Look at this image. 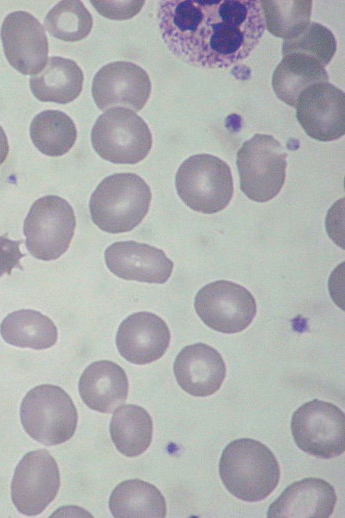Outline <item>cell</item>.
<instances>
[{
    "instance_id": "obj_1",
    "label": "cell",
    "mask_w": 345,
    "mask_h": 518,
    "mask_svg": "<svg viewBox=\"0 0 345 518\" xmlns=\"http://www.w3.org/2000/svg\"><path fill=\"white\" fill-rule=\"evenodd\" d=\"M162 39L179 60L201 68H228L247 58L265 22L258 0L161 1Z\"/></svg>"
},
{
    "instance_id": "obj_2",
    "label": "cell",
    "mask_w": 345,
    "mask_h": 518,
    "mask_svg": "<svg viewBox=\"0 0 345 518\" xmlns=\"http://www.w3.org/2000/svg\"><path fill=\"white\" fill-rule=\"evenodd\" d=\"M219 475L233 496L246 502H258L277 487L280 467L266 445L242 438L225 447L219 462Z\"/></svg>"
},
{
    "instance_id": "obj_3",
    "label": "cell",
    "mask_w": 345,
    "mask_h": 518,
    "mask_svg": "<svg viewBox=\"0 0 345 518\" xmlns=\"http://www.w3.org/2000/svg\"><path fill=\"white\" fill-rule=\"evenodd\" d=\"M151 198L150 187L139 175H110L98 184L91 195V219L97 227L108 233L131 231L148 213Z\"/></svg>"
},
{
    "instance_id": "obj_4",
    "label": "cell",
    "mask_w": 345,
    "mask_h": 518,
    "mask_svg": "<svg viewBox=\"0 0 345 518\" xmlns=\"http://www.w3.org/2000/svg\"><path fill=\"white\" fill-rule=\"evenodd\" d=\"M180 199L192 210L213 214L222 211L233 196V178L229 165L211 154L187 158L175 176Z\"/></svg>"
},
{
    "instance_id": "obj_5",
    "label": "cell",
    "mask_w": 345,
    "mask_h": 518,
    "mask_svg": "<svg viewBox=\"0 0 345 518\" xmlns=\"http://www.w3.org/2000/svg\"><path fill=\"white\" fill-rule=\"evenodd\" d=\"M20 420L34 440L53 446L68 441L77 427V410L70 396L56 385L31 389L20 406Z\"/></svg>"
},
{
    "instance_id": "obj_6",
    "label": "cell",
    "mask_w": 345,
    "mask_h": 518,
    "mask_svg": "<svg viewBox=\"0 0 345 518\" xmlns=\"http://www.w3.org/2000/svg\"><path fill=\"white\" fill-rule=\"evenodd\" d=\"M287 152L272 135L255 134L237 152L242 192L255 202L276 197L286 177Z\"/></svg>"
},
{
    "instance_id": "obj_7",
    "label": "cell",
    "mask_w": 345,
    "mask_h": 518,
    "mask_svg": "<svg viewBox=\"0 0 345 518\" xmlns=\"http://www.w3.org/2000/svg\"><path fill=\"white\" fill-rule=\"evenodd\" d=\"M96 153L111 163L136 164L152 147V134L146 122L134 111L110 108L100 115L91 131Z\"/></svg>"
},
{
    "instance_id": "obj_8",
    "label": "cell",
    "mask_w": 345,
    "mask_h": 518,
    "mask_svg": "<svg viewBox=\"0 0 345 518\" xmlns=\"http://www.w3.org/2000/svg\"><path fill=\"white\" fill-rule=\"evenodd\" d=\"M76 218L72 206L63 198L47 195L31 206L23 225L29 253L43 261L58 259L73 238Z\"/></svg>"
},
{
    "instance_id": "obj_9",
    "label": "cell",
    "mask_w": 345,
    "mask_h": 518,
    "mask_svg": "<svg viewBox=\"0 0 345 518\" xmlns=\"http://www.w3.org/2000/svg\"><path fill=\"white\" fill-rule=\"evenodd\" d=\"M296 445L321 459L338 457L345 451V416L336 405L314 399L300 406L291 419Z\"/></svg>"
},
{
    "instance_id": "obj_10",
    "label": "cell",
    "mask_w": 345,
    "mask_h": 518,
    "mask_svg": "<svg viewBox=\"0 0 345 518\" xmlns=\"http://www.w3.org/2000/svg\"><path fill=\"white\" fill-rule=\"evenodd\" d=\"M194 307L208 327L226 334L246 329L257 312L253 295L245 287L227 280L202 287L196 294Z\"/></svg>"
},
{
    "instance_id": "obj_11",
    "label": "cell",
    "mask_w": 345,
    "mask_h": 518,
    "mask_svg": "<svg viewBox=\"0 0 345 518\" xmlns=\"http://www.w3.org/2000/svg\"><path fill=\"white\" fill-rule=\"evenodd\" d=\"M60 487L58 465L44 450L26 453L15 468L11 483V499L16 509L26 516H36L54 500Z\"/></svg>"
},
{
    "instance_id": "obj_12",
    "label": "cell",
    "mask_w": 345,
    "mask_h": 518,
    "mask_svg": "<svg viewBox=\"0 0 345 518\" xmlns=\"http://www.w3.org/2000/svg\"><path fill=\"white\" fill-rule=\"evenodd\" d=\"M296 117L305 133L317 141H334L344 135V92L329 82L305 88L295 104Z\"/></svg>"
},
{
    "instance_id": "obj_13",
    "label": "cell",
    "mask_w": 345,
    "mask_h": 518,
    "mask_svg": "<svg viewBox=\"0 0 345 518\" xmlns=\"http://www.w3.org/2000/svg\"><path fill=\"white\" fill-rule=\"evenodd\" d=\"M1 40L6 59L24 75L39 74L48 61V39L45 29L32 14L14 11L1 26Z\"/></svg>"
},
{
    "instance_id": "obj_14",
    "label": "cell",
    "mask_w": 345,
    "mask_h": 518,
    "mask_svg": "<svg viewBox=\"0 0 345 518\" xmlns=\"http://www.w3.org/2000/svg\"><path fill=\"white\" fill-rule=\"evenodd\" d=\"M151 93V81L139 65L115 61L101 67L92 82V96L100 110L123 106L140 111Z\"/></svg>"
},
{
    "instance_id": "obj_15",
    "label": "cell",
    "mask_w": 345,
    "mask_h": 518,
    "mask_svg": "<svg viewBox=\"0 0 345 518\" xmlns=\"http://www.w3.org/2000/svg\"><path fill=\"white\" fill-rule=\"evenodd\" d=\"M170 330L165 321L151 312L129 315L120 324L116 346L130 363L144 365L161 358L170 344Z\"/></svg>"
},
{
    "instance_id": "obj_16",
    "label": "cell",
    "mask_w": 345,
    "mask_h": 518,
    "mask_svg": "<svg viewBox=\"0 0 345 518\" xmlns=\"http://www.w3.org/2000/svg\"><path fill=\"white\" fill-rule=\"evenodd\" d=\"M104 258L108 269L117 277L146 283H165L174 266L163 250L136 241L111 244Z\"/></svg>"
},
{
    "instance_id": "obj_17",
    "label": "cell",
    "mask_w": 345,
    "mask_h": 518,
    "mask_svg": "<svg viewBox=\"0 0 345 518\" xmlns=\"http://www.w3.org/2000/svg\"><path fill=\"white\" fill-rule=\"evenodd\" d=\"M173 369L179 386L196 397L214 394L226 376L221 354L205 343L185 346L176 356Z\"/></svg>"
},
{
    "instance_id": "obj_18",
    "label": "cell",
    "mask_w": 345,
    "mask_h": 518,
    "mask_svg": "<svg viewBox=\"0 0 345 518\" xmlns=\"http://www.w3.org/2000/svg\"><path fill=\"white\" fill-rule=\"evenodd\" d=\"M333 486L320 478H305L289 485L270 505L268 518H328L336 505Z\"/></svg>"
},
{
    "instance_id": "obj_19",
    "label": "cell",
    "mask_w": 345,
    "mask_h": 518,
    "mask_svg": "<svg viewBox=\"0 0 345 518\" xmlns=\"http://www.w3.org/2000/svg\"><path fill=\"white\" fill-rule=\"evenodd\" d=\"M79 394L92 410L111 413L128 395V379L118 364L101 360L91 363L79 379Z\"/></svg>"
},
{
    "instance_id": "obj_20",
    "label": "cell",
    "mask_w": 345,
    "mask_h": 518,
    "mask_svg": "<svg viewBox=\"0 0 345 518\" xmlns=\"http://www.w3.org/2000/svg\"><path fill=\"white\" fill-rule=\"evenodd\" d=\"M83 80V72L75 61L52 56L44 70L30 78V89L39 101L67 104L80 95Z\"/></svg>"
},
{
    "instance_id": "obj_21",
    "label": "cell",
    "mask_w": 345,
    "mask_h": 518,
    "mask_svg": "<svg viewBox=\"0 0 345 518\" xmlns=\"http://www.w3.org/2000/svg\"><path fill=\"white\" fill-rule=\"evenodd\" d=\"M322 82H329L325 68L314 58L301 53L284 55L272 75L276 96L292 107L305 88Z\"/></svg>"
},
{
    "instance_id": "obj_22",
    "label": "cell",
    "mask_w": 345,
    "mask_h": 518,
    "mask_svg": "<svg viewBox=\"0 0 345 518\" xmlns=\"http://www.w3.org/2000/svg\"><path fill=\"white\" fill-rule=\"evenodd\" d=\"M109 509L116 518H163L166 501L154 485L139 479L119 483L109 498Z\"/></svg>"
},
{
    "instance_id": "obj_23",
    "label": "cell",
    "mask_w": 345,
    "mask_h": 518,
    "mask_svg": "<svg viewBox=\"0 0 345 518\" xmlns=\"http://www.w3.org/2000/svg\"><path fill=\"white\" fill-rule=\"evenodd\" d=\"M3 340L13 346L48 349L57 342L58 332L53 321L41 312L21 309L8 314L0 324Z\"/></svg>"
},
{
    "instance_id": "obj_24",
    "label": "cell",
    "mask_w": 345,
    "mask_h": 518,
    "mask_svg": "<svg viewBox=\"0 0 345 518\" xmlns=\"http://www.w3.org/2000/svg\"><path fill=\"white\" fill-rule=\"evenodd\" d=\"M110 435L116 449L127 457L144 453L152 442L153 422L141 406L127 404L114 410Z\"/></svg>"
},
{
    "instance_id": "obj_25",
    "label": "cell",
    "mask_w": 345,
    "mask_h": 518,
    "mask_svg": "<svg viewBox=\"0 0 345 518\" xmlns=\"http://www.w3.org/2000/svg\"><path fill=\"white\" fill-rule=\"evenodd\" d=\"M30 138L41 153L58 157L73 147L77 139V130L75 123L66 113L45 110L31 121Z\"/></svg>"
},
{
    "instance_id": "obj_26",
    "label": "cell",
    "mask_w": 345,
    "mask_h": 518,
    "mask_svg": "<svg viewBox=\"0 0 345 518\" xmlns=\"http://www.w3.org/2000/svg\"><path fill=\"white\" fill-rule=\"evenodd\" d=\"M311 0H262L260 6L265 28L274 36L290 40L309 24Z\"/></svg>"
},
{
    "instance_id": "obj_27",
    "label": "cell",
    "mask_w": 345,
    "mask_h": 518,
    "mask_svg": "<svg viewBox=\"0 0 345 518\" xmlns=\"http://www.w3.org/2000/svg\"><path fill=\"white\" fill-rule=\"evenodd\" d=\"M46 30L55 38L77 42L86 38L93 27L90 12L81 1H59L44 19Z\"/></svg>"
},
{
    "instance_id": "obj_28",
    "label": "cell",
    "mask_w": 345,
    "mask_h": 518,
    "mask_svg": "<svg viewBox=\"0 0 345 518\" xmlns=\"http://www.w3.org/2000/svg\"><path fill=\"white\" fill-rule=\"evenodd\" d=\"M337 49L334 34L326 26L312 22L295 38L284 40L282 54L301 53L317 60L323 67L332 60Z\"/></svg>"
},
{
    "instance_id": "obj_29",
    "label": "cell",
    "mask_w": 345,
    "mask_h": 518,
    "mask_svg": "<svg viewBox=\"0 0 345 518\" xmlns=\"http://www.w3.org/2000/svg\"><path fill=\"white\" fill-rule=\"evenodd\" d=\"M97 12L112 20H126L136 15L145 1H90Z\"/></svg>"
},
{
    "instance_id": "obj_30",
    "label": "cell",
    "mask_w": 345,
    "mask_h": 518,
    "mask_svg": "<svg viewBox=\"0 0 345 518\" xmlns=\"http://www.w3.org/2000/svg\"><path fill=\"white\" fill-rule=\"evenodd\" d=\"M22 240H11L0 235V277L10 275L14 268L22 269L20 264L24 254L20 251Z\"/></svg>"
},
{
    "instance_id": "obj_31",
    "label": "cell",
    "mask_w": 345,
    "mask_h": 518,
    "mask_svg": "<svg viewBox=\"0 0 345 518\" xmlns=\"http://www.w3.org/2000/svg\"><path fill=\"white\" fill-rule=\"evenodd\" d=\"M9 152V144L4 129L0 125V166L7 158Z\"/></svg>"
}]
</instances>
